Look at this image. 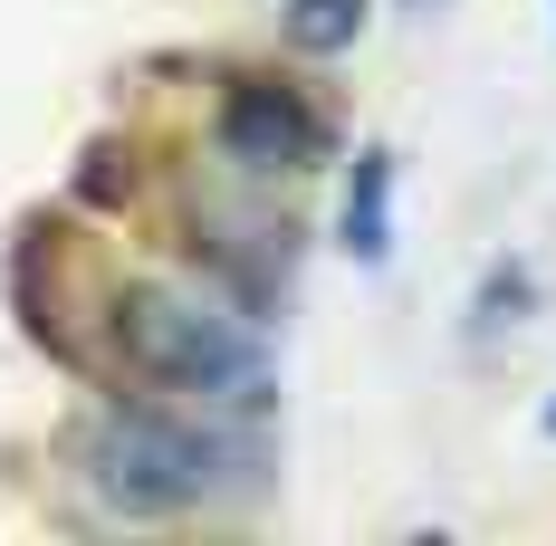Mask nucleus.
I'll return each instance as SVG.
<instances>
[{
	"label": "nucleus",
	"mask_w": 556,
	"mask_h": 546,
	"mask_svg": "<svg viewBox=\"0 0 556 546\" xmlns=\"http://www.w3.org/2000/svg\"><path fill=\"white\" fill-rule=\"evenodd\" d=\"M336 240H345V259H365V269H384V259H393V154H384V144H365L355 173H345Z\"/></svg>",
	"instance_id": "4"
},
{
	"label": "nucleus",
	"mask_w": 556,
	"mask_h": 546,
	"mask_svg": "<svg viewBox=\"0 0 556 546\" xmlns=\"http://www.w3.org/2000/svg\"><path fill=\"white\" fill-rule=\"evenodd\" d=\"M230 441L202 422H164V412H106L87 441V490L125 508V518H173V508H202L222 490Z\"/></svg>",
	"instance_id": "2"
},
{
	"label": "nucleus",
	"mask_w": 556,
	"mask_h": 546,
	"mask_svg": "<svg viewBox=\"0 0 556 546\" xmlns=\"http://www.w3.org/2000/svg\"><path fill=\"white\" fill-rule=\"evenodd\" d=\"M403 10H432V0H403Z\"/></svg>",
	"instance_id": "7"
},
{
	"label": "nucleus",
	"mask_w": 556,
	"mask_h": 546,
	"mask_svg": "<svg viewBox=\"0 0 556 546\" xmlns=\"http://www.w3.org/2000/svg\"><path fill=\"white\" fill-rule=\"evenodd\" d=\"M222 154L240 173H307L317 154H327V125H317V106L298 97V87H278V77H240L222 97Z\"/></svg>",
	"instance_id": "3"
},
{
	"label": "nucleus",
	"mask_w": 556,
	"mask_h": 546,
	"mask_svg": "<svg viewBox=\"0 0 556 546\" xmlns=\"http://www.w3.org/2000/svg\"><path fill=\"white\" fill-rule=\"evenodd\" d=\"M115 355L164 393H202V403H269V365H260V335L222 317L212 297L192 288H125L115 297Z\"/></svg>",
	"instance_id": "1"
},
{
	"label": "nucleus",
	"mask_w": 556,
	"mask_h": 546,
	"mask_svg": "<svg viewBox=\"0 0 556 546\" xmlns=\"http://www.w3.org/2000/svg\"><path fill=\"white\" fill-rule=\"evenodd\" d=\"M547 441H556V403H547Z\"/></svg>",
	"instance_id": "6"
},
{
	"label": "nucleus",
	"mask_w": 556,
	"mask_h": 546,
	"mask_svg": "<svg viewBox=\"0 0 556 546\" xmlns=\"http://www.w3.org/2000/svg\"><path fill=\"white\" fill-rule=\"evenodd\" d=\"M355 29H365V0H298V10H288V39L317 49V58L355 49Z\"/></svg>",
	"instance_id": "5"
}]
</instances>
